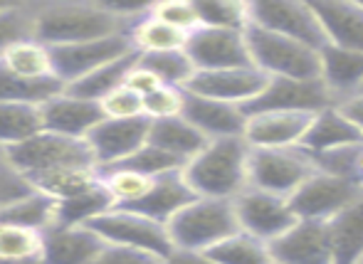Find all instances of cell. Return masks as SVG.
<instances>
[{
	"instance_id": "cell-1",
	"label": "cell",
	"mask_w": 363,
	"mask_h": 264,
	"mask_svg": "<svg viewBox=\"0 0 363 264\" xmlns=\"http://www.w3.org/2000/svg\"><path fill=\"white\" fill-rule=\"evenodd\" d=\"M250 144L240 139H216L183 168V178L198 197L235 200L250 188Z\"/></svg>"
},
{
	"instance_id": "cell-2",
	"label": "cell",
	"mask_w": 363,
	"mask_h": 264,
	"mask_svg": "<svg viewBox=\"0 0 363 264\" xmlns=\"http://www.w3.org/2000/svg\"><path fill=\"white\" fill-rule=\"evenodd\" d=\"M114 35H126L124 18L111 13L104 3L50 5L40 10L33 20V40L48 47L91 42V40L114 38Z\"/></svg>"
},
{
	"instance_id": "cell-3",
	"label": "cell",
	"mask_w": 363,
	"mask_h": 264,
	"mask_svg": "<svg viewBox=\"0 0 363 264\" xmlns=\"http://www.w3.org/2000/svg\"><path fill=\"white\" fill-rule=\"evenodd\" d=\"M168 232L176 250L211 252L220 242L240 232L235 200L196 197L168 222Z\"/></svg>"
},
{
	"instance_id": "cell-4",
	"label": "cell",
	"mask_w": 363,
	"mask_h": 264,
	"mask_svg": "<svg viewBox=\"0 0 363 264\" xmlns=\"http://www.w3.org/2000/svg\"><path fill=\"white\" fill-rule=\"evenodd\" d=\"M250 59L269 79H321V52L257 25L245 30Z\"/></svg>"
},
{
	"instance_id": "cell-5",
	"label": "cell",
	"mask_w": 363,
	"mask_h": 264,
	"mask_svg": "<svg viewBox=\"0 0 363 264\" xmlns=\"http://www.w3.org/2000/svg\"><path fill=\"white\" fill-rule=\"evenodd\" d=\"M89 227L109 247L139 252V255L151 257L153 262L166 260L176 250L168 225H161V222L151 220L136 210H129V207H111L109 212L89 222Z\"/></svg>"
},
{
	"instance_id": "cell-6",
	"label": "cell",
	"mask_w": 363,
	"mask_h": 264,
	"mask_svg": "<svg viewBox=\"0 0 363 264\" xmlns=\"http://www.w3.org/2000/svg\"><path fill=\"white\" fill-rule=\"evenodd\" d=\"M319 171L314 156L304 149H252L250 151V188L291 197Z\"/></svg>"
},
{
	"instance_id": "cell-7",
	"label": "cell",
	"mask_w": 363,
	"mask_h": 264,
	"mask_svg": "<svg viewBox=\"0 0 363 264\" xmlns=\"http://www.w3.org/2000/svg\"><path fill=\"white\" fill-rule=\"evenodd\" d=\"M250 25L284 35L319 52L329 45L314 5L304 0H252Z\"/></svg>"
},
{
	"instance_id": "cell-8",
	"label": "cell",
	"mask_w": 363,
	"mask_h": 264,
	"mask_svg": "<svg viewBox=\"0 0 363 264\" xmlns=\"http://www.w3.org/2000/svg\"><path fill=\"white\" fill-rule=\"evenodd\" d=\"M5 154H8L10 166L25 178L52 168H62V166H96L86 141L50 134L45 129L35 134L33 139L8 149Z\"/></svg>"
},
{
	"instance_id": "cell-9",
	"label": "cell",
	"mask_w": 363,
	"mask_h": 264,
	"mask_svg": "<svg viewBox=\"0 0 363 264\" xmlns=\"http://www.w3.org/2000/svg\"><path fill=\"white\" fill-rule=\"evenodd\" d=\"M235 212H238L240 230L267 245L277 242L299 222L289 197L257 190V188H247L242 195L235 197Z\"/></svg>"
},
{
	"instance_id": "cell-10",
	"label": "cell",
	"mask_w": 363,
	"mask_h": 264,
	"mask_svg": "<svg viewBox=\"0 0 363 264\" xmlns=\"http://www.w3.org/2000/svg\"><path fill=\"white\" fill-rule=\"evenodd\" d=\"M50 50H52L55 77L62 79L65 84H72L77 79L91 74L94 69L136 52L129 33L114 35V38H104V40H91V42L62 45V47H50Z\"/></svg>"
},
{
	"instance_id": "cell-11",
	"label": "cell",
	"mask_w": 363,
	"mask_h": 264,
	"mask_svg": "<svg viewBox=\"0 0 363 264\" xmlns=\"http://www.w3.org/2000/svg\"><path fill=\"white\" fill-rule=\"evenodd\" d=\"M359 197H363V193L354 183L319 168L289 197V202L299 220L329 222L331 217H336L341 210H346Z\"/></svg>"
},
{
	"instance_id": "cell-12",
	"label": "cell",
	"mask_w": 363,
	"mask_h": 264,
	"mask_svg": "<svg viewBox=\"0 0 363 264\" xmlns=\"http://www.w3.org/2000/svg\"><path fill=\"white\" fill-rule=\"evenodd\" d=\"M336 106L321 79H282L274 77L267 82L262 94L245 106V114H264V111H296V114H319Z\"/></svg>"
},
{
	"instance_id": "cell-13",
	"label": "cell",
	"mask_w": 363,
	"mask_h": 264,
	"mask_svg": "<svg viewBox=\"0 0 363 264\" xmlns=\"http://www.w3.org/2000/svg\"><path fill=\"white\" fill-rule=\"evenodd\" d=\"M151 121L146 119H104L89 136L86 146L91 151L96 168L106 171L129 161L136 151L148 144Z\"/></svg>"
},
{
	"instance_id": "cell-14",
	"label": "cell",
	"mask_w": 363,
	"mask_h": 264,
	"mask_svg": "<svg viewBox=\"0 0 363 264\" xmlns=\"http://www.w3.org/2000/svg\"><path fill=\"white\" fill-rule=\"evenodd\" d=\"M186 52L198 72H216V69L250 67L252 64L242 30L201 28L188 38Z\"/></svg>"
},
{
	"instance_id": "cell-15",
	"label": "cell",
	"mask_w": 363,
	"mask_h": 264,
	"mask_svg": "<svg viewBox=\"0 0 363 264\" xmlns=\"http://www.w3.org/2000/svg\"><path fill=\"white\" fill-rule=\"evenodd\" d=\"M267 82V74H262L255 64H250V67L216 69V72H196V77L191 79L186 91L206 96V99L238 104L245 109L262 94Z\"/></svg>"
},
{
	"instance_id": "cell-16",
	"label": "cell",
	"mask_w": 363,
	"mask_h": 264,
	"mask_svg": "<svg viewBox=\"0 0 363 264\" xmlns=\"http://www.w3.org/2000/svg\"><path fill=\"white\" fill-rule=\"evenodd\" d=\"M40 114H43L45 131L77 141H86V136L104 121V111L96 101L79 99L67 91L40 106Z\"/></svg>"
},
{
	"instance_id": "cell-17",
	"label": "cell",
	"mask_w": 363,
	"mask_h": 264,
	"mask_svg": "<svg viewBox=\"0 0 363 264\" xmlns=\"http://www.w3.org/2000/svg\"><path fill=\"white\" fill-rule=\"evenodd\" d=\"M316 114H296V111H264L250 114L245 141L250 149H296L304 141Z\"/></svg>"
},
{
	"instance_id": "cell-18",
	"label": "cell",
	"mask_w": 363,
	"mask_h": 264,
	"mask_svg": "<svg viewBox=\"0 0 363 264\" xmlns=\"http://www.w3.org/2000/svg\"><path fill=\"white\" fill-rule=\"evenodd\" d=\"M269 250L274 264H334L326 222L299 220Z\"/></svg>"
},
{
	"instance_id": "cell-19",
	"label": "cell",
	"mask_w": 363,
	"mask_h": 264,
	"mask_svg": "<svg viewBox=\"0 0 363 264\" xmlns=\"http://www.w3.org/2000/svg\"><path fill=\"white\" fill-rule=\"evenodd\" d=\"M183 119H188L208 141L216 139H240L247 129V114L242 106L228 104V101L206 99L188 91L186 111Z\"/></svg>"
},
{
	"instance_id": "cell-20",
	"label": "cell",
	"mask_w": 363,
	"mask_h": 264,
	"mask_svg": "<svg viewBox=\"0 0 363 264\" xmlns=\"http://www.w3.org/2000/svg\"><path fill=\"white\" fill-rule=\"evenodd\" d=\"M106 242L91 227H62L52 225L45 230L43 264H91Z\"/></svg>"
},
{
	"instance_id": "cell-21",
	"label": "cell",
	"mask_w": 363,
	"mask_h": 264,
	"mask_svg": "<svg viewBox=\"0 0 363 264\" xmlns=\"http://www.w3.org/2000/svg\"><path fill=\"white\" fill-rule=\"evenodd\" d=\"M363 141V131L354 121L349 119L344 109L339 104L329 106V109L319 111L311 121L309 131H306L304 141L299 149H304L311 156H324L334 154V151L349 149Z\"/></svg>"
},
{
	"instance_id": "cell-22",
	"label": "cell",
	"mask_w": 363,
	"mask_h": 264,
	"mask_svg": "<svg viewBox=\"0 0 363 264\" xmlns=\"http://www.w3.org/2000/svg\"><path fill=\"white\" fill-rule=\"evenodd\" d=\"M329 45L363 52V3L356 0H311Z\"/></svg>"
},
{
	"instance_id": "cell-23",
	"label": "cell",
	"mask_w": 363,
	"mask_h": 264,
	"mask_svg": "<svg viewBox=\"0 0 363 264\" xmlns=\"http://www.w3.org/2000/svg\"><path fill=\"white\" fill-rule=\"evenodd\" d=\"M321 82L336 104L359 96L363 91V52L326 45L321 50Z\"/></svg>"
},
{
	"instance_id": "cell-24",
	"label": "cell",
	"mask_w": 363,
	"mask_h": 264,
	"mask_svg": "<svg viewBox=\"0 0 363 264\" xmlns=\"http://www.w3.org/2000/svg\"><path fill=\"white\" fill-rule=\"evenodd\" d=\"M196 193L193 188L188 185V180L181 173H168L156 178L153 188L148 190V195L144 200H139L136 205H131L129 210H136L141 215L151 217V220L161 222V225H168L178 212L183 210L186 205H191L196 200Z\"/></svg>"
},
{
	"instance_id": "cell-25",
	"label": "cell",
	"mask_w": 363,
	"mask_h": 264,
	"mask_svg": "<svg viewBox=\"0 0 363 264\" xmlns=\"http://www.w3.org/2000/svg\"><path fill=\"white\" fill-rule=\"evenodd\" d=\"M35 193H43L50 200L62 202L89 193L101 185V171L96 166H62L28 178Z\"/></svg>"
},
{
	"instance_id": "cell-26",
	"label": "cell",
	"mask_w": 363,
	"mask_h": 264,
	"mask_svg": "<svg viewBox=\"0 0 363 264\" xmlns=\"http://www.w3.org/2000/svg\"><path fill=\"white\" fill-rule=\"evenodd\" d=\"M334 264H363V197L326 222Z\"/></svg>"
},
{
	"instance_id": "cell-27",
	"label": "cell",
	"mask_w": 363,
	"mask_h": 264,
	"mask_svg": "<svg viewBox=\"0 0 363 264\" xmlns=\"http://www.w3.org/2000/svg\"><path fill=\"white\" fill-rule=\"evenodd\" d=\"M148 144L158 146L166 154L181 159L188 166L211 141L196 129L188 119L178 116V119H161L151 121V131H148Z\"/></svg>"
},
{
	"instance_id": "cell-28",
	"label": "cell",
	"mask_w": 363,
	"mask_h": 264,
	"mask_svg": "<svg viewBox=\"0 0 363 264\" xmlns=\"http://www.w3.org/2000/svg\"><path fill=\"white\" fill-rule=\"evenodd\" d=\"M141 54L134 52L129 54V57L124 59H116V62H109L104 64V67L94 69L91 74H86V77L77 79V82L67 84V94L72 96H79V99H89V101H104L106 96L111 94L114 89L124 87L126 84V77H129V72L136 67V62H139Z\"/></svg>"
},
{
	"instance_id": "cell-29",
	"label": "cell",
	"mask_w": 363,
	"mask_h": 264,
	"mask_svg": "<svg viewBox=\"0 0 363 264\" xmlns=\"http://www.w3.org/2000/svg\"><path fill=\"white\" fill-rule=\"evenodd\" d=\"M0 62H3V67H8L10 72L23 79H52L55 77L52 50L33 38L20 40L13 47L5 50Z\"/></svg>"
},
{
	"instance_id": "cell-30",
	"label": "cell",
	"mask_w": 363,
	"mask_h": 264,
	"mask_svg": "<svg viewBox=\"0 0 363 264\" xmlns=\"http://www.w3.org/2000/svg\"><path fill=\"white\" fill-rule=\"evenodd\" d=\"M67 89L62 79H23L13 74L8 67L0 62V101H10V104H30V106H43L50 99L60 96Z\"/></svg>"
},
{
	"instance_id": "cell-31",
	"label": "cell",
	"mask_w": 363,
	"mask_h": 264,
	"mask_svg": "<svg viewBox=\"0 0 363 264\" xmlns=\"http://www.w3.org/2000/svg\"><path fill=\"white\" fill-rule=\"evenodd\" d=\"M129 35L139 54L178 52V50H186L188 38H191L188 33H181V30L166 25L163 20L153 18L151 13H146L144 18L129 30Z\"/></svg>"
},
{
	"instance_id": "cell-32",
	"label": "cell",
	"mask_w": 363,
	"mask_h": 264,
	"mask_svg": "<svg viewBox=\"0 0 363 264\" xmlns=\"http://www.w3.org/2000/svg\"><path fill=\"white\" fill-rule=\"evenodd\" d=\"M114 207V200L106 193L104 183L99 188L89 193H82L77 197L57 202V210H55V225L62 227H89V222H94L99 215L109 212Z\"/></svg>"
},
{
	"instance_id": "cell-33",
	"label": "cell",
	"mask_w": 363,
	"mask_h": 264,
	"mask_svg": "<svg viewBox=\"0 0 363 264\" xmlns=\"http://www.w3.org/2000/svg\"><path fill=\"white\" fill-rule=\"evenodd\" d=\"M55 210H57V202L50 200L43 193L33 190L30 195L0 207V222L45 232L55 225Z\"/></svg>"
},
{
	"instance_id": "cell-34",
	"label": "cell",
	"mask_w": 363,
	"mask_h": 264,
	"mask_svg": "<svg viewBox=\"0 0 363 264\" xmlns=\"http://www.w3.org/2000/svg\"><path fill=\"white\" fill-rule=\"evenodd\" d=\"M40 131H43L40 106L0 101V146H3L5 151L23 144V141L33 139Z\"/></svg>"
},
{
	"instance_id": "cell-35",
	"label": "cell",
	"mask_w": 363,
	"mask_h": 264,
	"mask_svg": "<svg viewBox=\"0 0 363 264\" xmlns=\"http://www.w3.org/2000/svg\"><path fill=\"white\" fill-rule=\"evenodd\" d=\"M208 255L213 257L216 264H274L267 242L257 240L242 230L220 242L218 247H213Z\"/></svg>"
},
{
	"instance_id": "cell-36",
	"label": "cell",
	"mask_w": 363,
	"mask_h": 264,
	"mask_svg": "<svg viewBox=\"0 0 363 264\" xmlns=\"http://www.w3.org/2000/svg\"><path fill=\"white\" fill-rule=\"evenodd\" d=\"M101 183H104L106 193L114 200V207H131L139 200H144L148 190L153 188L156 178H148L144 173H136L131 168H106L101 171Z\"/></svg>"
},
{
	"instance_id": "cell-37",
	"label": "cell",
	"mask_w": 363,
	"mask_h": 264,
	"mask_svg": "<svg viewBox=\"0 0 363 264\" xmlns=\"http://www.w3.org/2000/svg\"><path fill=\"white\" fill-rule=\"evenodd\" d=\"M45 232L0 222V257L15 262H43Z\"/></svg>"
},
{
	"instance_id": "cell-38",
	"label": "cell",
	"mask_w": 363,
	"mask_h": 264,
	"mask_svg": "<svg viewBox=\"0 0 363 264\" xmlns=\"http://www.w3.org/2000/svg\"><path fill=\"white\" fill-rule=\"evenodd\" d=\"M141 64H146L163 84H168V87H181V89H186L198 72L186 50H178V52L141 54Z\"/></svg>"
},
{
	"instance_id": "cell-39",
	"label": "cell",
	"mask_w": 363,
	"mask_h": 264,
	"mask_svg": "<svg viewBox=\"0 0 363 264\" xmlns=\"http://www.w3.org/2000/svg\"><path fill=\"white\" fill-rule=\"evenodd\" d=\"M203 28L223 30H247L250 25V3L240 0H198Z\"/></svg>"
},
{
	"instance_id": "cell-40",
	"label": "cell",
	"mask_w": 363,
	"mask_h": 264,
	"mask_svg": "<svg viewBox=\"0 0 363 264\" xmlns=\"http://www.w3.org/2000/svg\"><path fill=\"white\" fill-rule=\"evenodd\" d=\"M314 161L321 171L354 183L363 193V141L356 146H349V149L334 151V154L314 156Z\"/></svg>"
},
{
	"instance_id": "cell-41",
	"label": "cell",
	"mask_w": 363,
	"mask_h": 264,
	"mask_svg": "<svg viewBox=\"0 0 363 264\" xmlns=\"http://www.w3.org/2000/svg\"><path fill=\"white\" fill-rule=\"evenodd\" d=\"M121 168H131L136 171V173H144L148 178H161V176H168V173H181L183 168H186V163H183L181 159H176V156L166 154L163 149H158V146L153 144H146L141 151H136L134 156H131L129 161H124V163H119ZM116 168V166H114Z\"/></svg>"
},
{
	"instance_id": "cell-42",
	"label": "cell",
	"mask_w": 363,
	"mask_h": 264,
	"mask_svg": "<svg viewBox=\"0 0 363 264\" xmlns=\"http://www.w3.org/2000/svg\"><path fill=\"white\" fill-rule=\"evenodd\" d=\"M148 13L188 35L203 28L201 10H198V3H193V0H163V3H153Z\"/></svg>"
},
{
	"instance_id": "cell-43",
	"label": "cell",
	"mask_w": 363,
	"mask_h": 264,
	"mask_svg": "<svg viewBox=\"0 0 363 264\" xmlns=\"http://www.w3.org/2000/svg\"><path fill=\"white\" fill-rule=\"evenodd\" d=\"M186 99H188L186 89L163 84L161 89H156L153 94H148L144 99L146 119L148 121L178 119V116H183V111H186Z\"/></svg>"
},
{
	"instance_id": "cell-44",
	"label": "cell",
	"mask_w": 363,
	"mask_h": 264,
	"mask_svg": "<svg viewBox=\"0 0 363 264\" xmlns=\"http://www.w3.org/2000/svg\"><path fill=\"white\" fill-rule=\"evenodd\" d=\"M33 20L15 5H0V57L15 42L33 38Z\"/></svg>"
},
{
	"instance_id": "cell-45",
	"label": "cell",
	"mask_w": 363,
	"mask_h": 264,
	"mask_svg": "<svg viewBox=\"0 0 363 264\" xmlns=\"http://www.w3.org/2000/svg\"><path fill=\"white\" fill-rule=\"evenodd\" d=\"M104 119H144V96L136 94L134 89L124 87L114 89L104 101H99Z\"/></svg>"
},
{
	"instance_id": "cell-46",
	"label": "cell",
	"mask_w": 363,
	"mask_h": 264,
	"mask_svg": "<svg viewBox=\"0 0 363 264\" xmlns=\"http://www.w3.org/2000/svg\"><path fill=\"white\" fill-rule=\"evenodd\" d=\"M126 87L134 89L136 94H141L146 99L148 94H153L156 89L163 87V82L156 77V74L151 72V69L146 67V64H141V57L139 62H136V67L129 72V77H126Z\"/></svg>"
},
{
	"instance_id": "cell-47",
	"label": "cell",
	"mask_w": 363,
	"mask_h": 264,
	"mask_svg": "<svg viewBox=\"0 0 363 264\" xmlns=\"http://www.w3.org/2000/svg\"><path fill=\"white\" fill-rule=\"evenodd\" d=\"M91 264H158V262H153L151 257H146V255H139V252L106 245V250L101 252Z\"/></svg>"
},
{
	"instance_id": "cell-48",
	"label": "cell",
	"mask_w": 363,
	"mask_h": 264,
	"mask_svg": "<svg viewBox=\"0 0 363 264\" xmlns=\"http://www.w3.org/2000/svg\"><path fill=\"white\" fill-rule=\"evenodd\" d=\"M158 264H216L208 252H191V250H173L166 260Z\"/></svg>"
},
{
	"instance_id": "cell-49",
	"label": "cell",
	"mask_w": 363,
	"mask_h": 264,
	"mask_svg": "<svg viewBox=\"0 0 363 264\" xmlns=\"http://www.w3.org/2000/svg\"><path fill=\"white\" fill-rule=\"evenodd\" d=\"M339 106L346 111V114H349V119L354 121V124L363 131V94L354 96V99L344 101V104H339Z\"/></svg>"
},
{
	"instance_id": "cell-50",
	"label": "cell",
	"mask_w": 363,
	"mask_h": 264,
	"mask_svg": "<svg viewBox=\"0 0 363 264\" xmlns=\"http://www.w3.org/2000/svg\"><path fill=\"white\" fill-rule=\"evenodd\" d=\"M0 264H43V262H15V260H3V257H0Z\"/></svg>"
},
{
	"instance_id": "cell-51",
	"label": "cell",
	"mask_w": 363,
	"mask_h": 264,
	"mask_svg": "<svg viewBox=\"0 0 363 264\" xmlns=\"http://www.w3.org/2000/svg\"><path fill=\"white\" fill-rule=\"evenodd\" d=\"M361 94H363V91H361Z\"/></svg>"
}]
</instances>
